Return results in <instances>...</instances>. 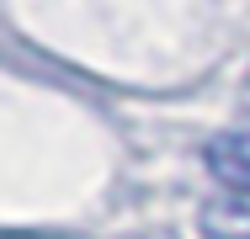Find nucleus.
Wrapping results in <instances>:
<instances>
[{
    "label": "nucleus",
    "mask_w": 250,
    "mask_h": 239,
    "mask_svg": "<svg viewBox=\"0 0 250 239\" xmlns=\"http://www.w3.org/2000/svg\"><path fill=\"white\" fill-rule=\"evenodd\" d=\"M202 239H250V191H218L197 207Z\"/></svg>",
    "instance_id": "1"
},
{
    "label": "nucleus",
    "mask_w": 250,
    "mask_h": 239,
    "mask_svg": "<svg viewBox=\"0 0 250 239\" xmlns=\"http://www.w3.org/2000/svg\"><path fill=\"white\" fill-rule=\"evenodd\" d=\"M208 170L224 181V191H250V128L245 133H218L208 139Z\"/></svg>",
    "instance_id": "2"
},
{
    "label": "nucleus",
    "mask_w": 250,
    "mask_h": 239,
    "mask_svg": "<svg viewBox=\"0 0 250 239\" xmlns=\"http://www.w3.org/2000/svg\"><path fill=\"white\" fill-rule=\"evenodd\" d=\"M245 117H250V96H245Z\"/></svg>",
    "instance_id": "3"
}]
</instances>
